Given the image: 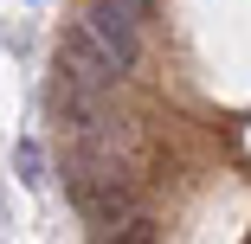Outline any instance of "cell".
I'll use <instances>...</instances> for the list:
<instances>
[{"label":"cell","instance_id":"obj_1","mask_svg":"<svg viewBox=\"0 0 251 244\" xmlns=\"http://www.w3.org/2000/svg\"><path fill=\"white\" fill-rule=\"evenodd\" d=\"M65 193H71V206H77L97 231H110V225H123V219L135 212V180H129L116 161L90 155V148L65 167Z\"/></svg>","mask_w":251,"mask_h":244},{"label":"cell","instance_id":"obj_2","mask_svg":"<svg viewBox=\"0 0 251 244\" xmlns=\"http://www.w3.org/2000/svg\"><path fill=\"white\" fill-rule=\"evenodd\" d=\"M58 71H65L71 84H90V90H103V84H116V77H123L116 52H110V45L97 39L84 20H77V26H65V39H58Z\"/></svg>","mask_w":251,"mask_h":244},{"label":"cell","instance_id":"obj_3","mask_svg":"<svg viewBox=\"0 0 251 244\" xmlns=\"http://www.w3.org/2000/svg\"><path fill=\"white\" fill-rule=\"evenodd\" d=\"M84 26H90V32L116 52V65H123V71L142 58V13H135V7H123V0H97V7L84 13Z\"/></svg>","mask_w":251,"mask_h":244},{"label":"cell","instance_id":"obj_4","mask_svg":"<svg viewBox=\"0 0 251 244\" xmlns=\"http://www.w3.org/2000/svg\"><path fill=\"white\" fill-rule=\"evenodd\" d=\"M52 110H58L65 129H77V135H97V129H103V96H97L90 84L58 77V84H52Z\"/></svg>","mask_w":251,"mask_h":244},{"label":"cell","instance_id":"obj_5","mask_svg":"<svg viewBox=\"0 0 251 244\" xmlns=\"http://www.w3.org/2000/svg\"><path fill=\"white\" fill-rule=\"evenodd\" d=\"M97 244H155V219H148V212H129L123 225L97 231Z\"/></svg>","mask_w":251,"mask_h":244},{"label":"cell","instance_id":"obj_6","mask_svg":"<svg viewBox=\"0 0 251 244\" xmlns=\"http://www.w3.org/2000/svg\"><path fill=\"white\" fill-rule=\"evenodd\" d=\"M13 161H20V180H26V186H39V180H45V155H39V141H20Z\"/></svg>","mask_w":251,"mask_h":244}]
</instances>
